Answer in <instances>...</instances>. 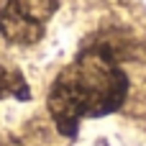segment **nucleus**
<instances>
[{"instance_id":"1","label":"nucleus","mask_w":146,"mask_h":146,"mask_svg":"<svg viewBox=\"0 0 146 146\" xmlns=\"http://www.w3.org/2000/svg\"><path fill=\"white\" fill-rule=\"evenodd\" d=\"M128 95V80L110 51L90 49L77 56L54 82L49 110L64 136H74L85 118L115 113Z\"/></svg>"},{"instance_id":"2","label":"nucleus","mask_w":146,"mask_h":146,"mask_svg":"<svg viewBox=\"0 0 146 146\" xmlns=\"http://www.w3.org/2000/svg\"><path fill=\"white\" fill-rule=\"evenodd\" d=\"M54 10L56 0H5L0 8V33L13 44H36Z\"/></svg>"},{"instance_id":"3","label":"nucleus","mask_w":146,"mask_h":146,"mask_svg":"<svg viewBox=\"0 0 146 146\" xmlns=\"http://www.w3.org/2000/svg\"><path fill=\"white\" fill-rule=\"evenodd\" d=\"M5 95H15V98L26 100L28 98V87H26V80L18 72L0 67V98H5Z\"/></svg>"}]
</instances>
